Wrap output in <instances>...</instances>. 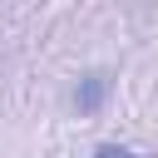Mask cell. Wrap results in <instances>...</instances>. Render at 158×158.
<instances>
[{"mask_svg":"<svg viewBox=\"0 0 158 158\" xmlns=\"http://www.w3.org/2000/svg\"><path fill=\"white\" fill-rule=\"evenodd\" d=\"M94 158H138V153H133V148H118V143H104Z\"/></svg>","mask_w":158,"mask_h":158,"instance_id":"2","label":"cell"},{"mask_svg":"<svg viewBox=\"0 0 158 158\" xmlns=\"http://www.w3.org/2000/svg\"><path fill=\"white\" fill-rule=\"evenodd\" d=\"M104 94H109V74H89V79L74 89V104H79L84 114H94V109L104 104Z\"/></svg>","mask_w":158,"mask_h":158,"instance_id":"1","label":"cell"}]
</instances>
